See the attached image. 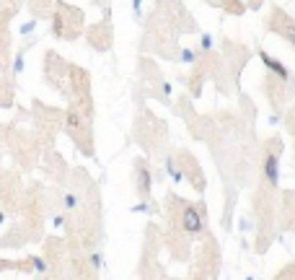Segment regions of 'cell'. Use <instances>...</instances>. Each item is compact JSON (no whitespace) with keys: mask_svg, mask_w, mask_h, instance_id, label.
<instances>
[{"mask_svg":"<svg viewBox=\"0 0 295 280\" xmlns=\"http://www.w3.org/2000/svg\"><path fill=\"white\" fill-rule=\"evenodd\" d=\"M0 202L11 210H19L21 208V179L16 171H6L0 177Z\"/></svg>","mask_w":295,"mask_h":280,"instance_id":"cell-7","label":"cell"},{"mask_svg":"<svg viewBox=\"0 0 295 280\" xmlns=\"http://www.w3.org/2000/svg\"><path fill=\"white\" fill-rule=\"evenodd\" d=\"M44 259L50 264V272L47 275H62V267H70V246L62 239H47L44 241Z\"/></svg>","mask_w":295,"mask_h":280,"instance_id":"cell-6","label":"cell"},{"mask_svg":"<svg viewBox=\"0 0 295 280\" xmlns=\"http://www.w3.org/2000/svg\"><path fill=\"white\" fill-rule=\"evenodd\" d=\"M29 11L34 19H50L52 16V0H29Z\"/></svg>","mask_w":295,"mask_h":280,"instance_id":"cell-14","label":"cell"},{"mask_svg":"<svg viewBox=\"0 0 295 280\" xmlns=\"http://www.w3.org/2000/svg\"><path fill=\"white\" fill-rule=\"evenodd\" d=\"M259 57H261V62H264V65H267V68L272 70V75H277L282 83H290V81H292L290 70H287V68H285V65H282V62H279L277 57H272L269 52H264V50H259Z\"/></svg>","mask_w":295,"mask_h":280,"instance_id":"cell-13","label":"cell"},{"mask_svg":"<svg viewBox=\"0 0 295 280\" xmlns=\"http://www.w3.org/2000/svg\"><path fill=\"white\" fill-rule=\"evenodd\" d=\"M0 221H3V213H0Z\"/></svg>","mask_w":295,"mask_h":280,"instance_id":"cell-20","label":"cell"},{"mask_svg":"<svg viewBox=\"0 0 295 280\" xmlns=\"http://www.w3.org/2000/svg\"><path fill=\"white\" fill-rule=\"evenodd\" d=\"M132 182H135V192L140 200H148L150 192H153V171L148 166L145 159H135V166H132Z\"/></svg>","mask_w":295,"mask_h":280,"instance_id":"cell-9","label":"cell"},{"mask_svg":"<svg viewBox=\"0 0 295 280\" xmlns=\"http://www.w3.org/2000/svg\"><path fill=\"white\" fill-rule=\"evenodd\" d=\"M166 171H168V177L174 179L176 184L184 182V171H181V164H179L176 156H168V159H166Z\"/></svg>","mask_w":295,"mask_h":280,"instance_id":"cell-15","label":"cell"},{"mask_svg":"<svg viewBox=\"0 0 295 280\" xmlns=\"http://www.w3.org/2000/svg\"><path fill=\"white\" fill-rule=\"evenodd\" d=\"M181 60L184 62H194V52L192 50H181Z\"/></svg>","mask_w":295,"mask_h":280,"instance_id":"cell-17","label":"cell"},{"mask_svg":"<svg viewBox=\"0 0 295 280\" xmlns=\"http://www.w3.org/2000/svg\"><path fill=\"white\" fill-rule=\"evenodd\" d=\"M34 127H37V137H44V143L50 146L55 135L62 130V124H65V112H60V109H52V106H44V104H34Z\"/></svg>","mask_w":295,"mask_h":280,"instance_id":"cell-4","label":"cell"},{"mask_svg":"<svg viewBox=\"0 0 295 280\" xmlns=\"http://www.w3.org/2000/svg\"><path fill=\"white\" fill-rule=\"evenodd\" d=\"M83 31H86V13L78 6L57 0L52 11V34L62 42H75Z\"/></svg>","mask_w":295,"mask_h":280,"instance_id":"cell-2","label":"cell"},{"mask_svg":"<svg viewBox=\"0 0 295 280\" xmlns=\"http://www.w3.org/2000/svg\"><path fill=\"white\" fill-rule=\"evenodd\" d=\"M86 39L91 44V50L96 52H106L109 47H112V39H114V31H112V21L104 19L99 24H93L88 31H86Z\"/></svg>","mask_w":295,"mask_h":280,"instance_id":"cell-8","label":"cell"},{"mask_svg":"<svg viewBox=\"0 0 295 280\" xmlns=\"http://www.w3.org/2000/svg\"><path fill=\"white\" fill-rule=\"evenodd\" d=\"M277 164H279V148H277V151H267V153H264L261 174H264V179H267L269 187H277V179H279V169H277Z\"/></svg>","mask_w":295,"mask_h":280,"instance_id":"cell-12","label":"cell"},{"mask_svg":"<svg viewBox=\"0 0 295 280\" xmlns=\"http://www.w3.org/2000/svg\"><path fill=\"white\" fill-rule=\"evenodd\" d=\"M140 6H143V0H132V8H135V16H140Z\"/></svg>","mask_w":295,"mask_h":280,"instance_id":"cell-19","label":"cell"},{"mask_svg":"<svg viewBox=\"0 0 295 280\" xmlns=\"http://www.w3.org/2000/svg\"><path fill=\"white\" fill-rule=\"evenodd\" d=\"M267 26H269V31H277L279 37L287 39L295 47V19H292V16H287L282 8H272Z\"/></svg>","mask_w":295,"mask_h":280,"instance_id":"cell-10","label":"cell"},{"mask_svg":"<svg viewBox=\"0 0 295 280\" xmlns=\"http://www.w3.org/2000/svg\"><path fill=\"white\" fill-rule=\"evenodd\" d=\"M176 202V218H174V226L184 233V236H199L207 226V210L202 202H186V200H179L176 195H171Z\"/></svg>","mask_w":295,"mask_h":280,"instance_id":"cell-3","label":"cell"},{"mask_svg":"<svg viewBox=\"0 0 295 280\" xmlns=\"http://www.w3.org/2000/svg\"><path fill=\"white\" fill-rule=\"evenodd\" d=\"M70 68L73 65H68L65 57H60L52 50L44 55V81L52 88L62 91L65 96H68V88H70Z\"/></svg>","mask_w":295,"mask_h":280,"instance_id":"cell-5","label":"cell"},{"mask_svg":"<svg viewBox=\"0 0 295 280\" xmlns=\"http://www.w3.org/2000/svg\"><path fill=\"white\" fill-rule=\"evenodd\" d=\"M91 101H73L65 112V130L73 140V146L83 156H93V132H91Z\"/></svg>","mask_w":295,"mask_h":280,"instance_id":"cell-1","label":"cell"},{"mask_svg":"<svg viewBox=\"0 0 295 280\" xmlns=\"http://www.w3.org/2000/svg\"><path fill=\"white\" fill-rule=\"evenodd\" d=\"M176 159H179V164H181L184 179H189L194 190H199V192L205 190V179H202L199 166H197V161L192 159V153H186V151H176Z\"/></svg>","mask_w":295,"mask_h":280,"instance_id":"cell-11","label":"cell"},{"mask_svg":"<svg viewBox=\"0 0 295 280\" xmlns=\"http://www.w3.org/2000/svg\"><path fill=\"white\" fill-rule=\"evenodd\" d=\"M19 11H21V0H0V16H8V19H13Z\"/></svg>","mask_w":295,"mask_h":280,"instance_id":"cell-16","label":"cell"},{"mask_svg":"<svg viewBox=\"0 0 295 280\" xmlns=\"http://www.w3.org/2000/svg\"><path fill=\"white\" fill-rule=\"evenodd\" d=\"M199 44H202V50H210V47H212V37H210V34H205Z\"/></svg>","mask_w":295,"mask_h":280,"instance_id":"cell-18","label":"cell"}]
</instances>
